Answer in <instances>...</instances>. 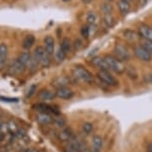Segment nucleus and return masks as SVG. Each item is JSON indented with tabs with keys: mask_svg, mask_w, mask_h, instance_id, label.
<instances>
[{
	"mask_svg": "<svg viewBox=\"0 0 152 152\" xmlns=\"http://www.w3.org/2000/svg\"><path fill=\"white\" fill-rule=\"evenodd\" d=\"M104 58L107 62L108 68H110V71L111 72H114L116 74H123L125 72V66L124 63L122 61H120L118 58H116L114 55H111V54H107V55L104 56Z\"/></svg>",
	"mask_w": 152,
	"mask_h": 152,
	"instance_id": "1",
	"label": "nucleus"
},
{
	"mask_svg": "<svg viewBox=\"0 0 152 152\" xmlns=\"http://www.w3.org/2000/svg\"><path fill=\"white\" fill-rule=\"evenodd\" d=\"M73 75L75 78L81 80V81L91 84L94 81V76L87 68L82 66V65H77L73 69Z\"/></svg>",
	"mask_w": 152,
	"mask_h": 152,
	"instance_id": "2",
	"label": "nucleus"
},
{
	"mask_svg": "<svg viewBox=\"0 0 152 152\" xmlns=\"http://www.w3.org/2000/svg\"><path fill=\"white\" fill-rule=\"evenodd\" d=\"M96 77L102 84H104L107 87H115L118 85V80L111 74L110 71L99 70L96 73Z\"/></svg>",
	"mask_w": 152,
	"mask_h": 152,
	"instance_id": "3",
	"label": "nucleus"
},
{
	"mask_svg": "<svg viewBox=\"0 0 152 152\" xmlns=\"http://www.w3.org/2000/svg\"><path fill=\"white\" fill-rule=\"evenodd\" d=\"M113 55L122 62L128 61V60H130V57H131L130 51L128 49V47L126 46L125 44L120 43V42H117L114 44Z\"/></svg>",
	"mask_w": 152,
	"mask_h": 152,
	"instance_id": "4",
	"label": "nucleus"
},
{
	"mask_svg": "<svg viewBox=\"0 0 152 152\" xmlns=\"http://www.w3.org/2000/svg\"><path fill=\"white\" fill-rule=\"evenodd\" d=\"M133 55L137 59L142 62H151L152 61V54H150L144 47L140 44H134L132 48Z\"/></svg>",
	"mask_w": 152,
	"mask_h": 152,
	"instance_id": "5",
	"label": "nucleus"
},
{
	"mask_svg": "<svg viewBox=\"0 0 152 152\" xmlns=\"http://www.w3.org/2000/svg\"><path fill=\"white\" fill-rule=\"evenodd\" d=\"M140 39L152 40V27L146 23H140L137 28Z\"/></svg>",
	"mask_w": 152,
	"mask_h": 152,
	"instance_id": "6",
	"label": "nucleus"
},
{
	"mask_svg": "<svg viewBox=\"0 0 152 152\" xmlns=\"http://www.w3.org/2000/svg\"><path fill=\"white\" fill-rule=\"evenodd\" d=\"M122 37L124 38L126 41L129 43H136L138 40H140L139 34L137 31L130 29V28H127V29L122 31Z\"/></svg>",
	"mask_w": 152,
	"mask_h": 152,
	"instance_id": "7",
	"label": "nucleus"
},
{
	"mask_svg": "<svg viewBox=\"0 0 152 152\" xmlns=\"http://www.w3.org/2000/svg\"><path fill=\"white\" fill-rule=\"evenodd\" d=\"M74 137V132L70 127H64L58 132V139L61 142H69Z\"/></svg>",
	"mask_w": 152,
	"mask_h": 152,
	"instance_id": "8",
	"label": "nucleus"
},
{
	"mask_svg": "<svg viewBox=\"0 0 152 152\" xmlns=\"http://www.w3.org/2000/svg\"><path fill=\"white\" fill-rule=\"evenodd\" d=\"M56 96L59 97L60 99L63 100H69L74 97V91L69 87H61L57 88Z\"/></svg>",
	"mask_w": 152,
	"mask_h": 152,
	"instance_id": "9",
	"label": "nucleus"
},
{
	"mask_svg": "<svg viewBox=\"0 0 152 152\" xmlns=\"http://www.w3.org/2000/svg\"><path fill=\"white\" fill-rule=\"evenodd\" d=\"M44 48L46 52L49 53L50 55H53V53L55 52V39L53 38V36L47 35L44 38Z\"/></svg>",
	"mask_w": 152,
	"mask_h": 152,
	"instance_id": "10",
	"label": "nucleus"
},
{
	"mask_svg": "<svg viewBox=\"0 0 152 152\" xmlns=\"http://www.w3.org/2000/svg\"><path fill=\"white\" fill-rule=\"evenodd\" d=\"M38 99L41 100L42 102H47V101H51V100L55 99L56 96V92H53V91L49 90V89H43L38 93Z\"/></svg>",
	"mask_w": 152,
	"mask_h": 152,
	"instance_id": "11",
	"label": "nucleus"
},
{
	"mask_svg": "<svg viewBox=\"0 0 152 152\" xmlns=\"http://www.w3.org/2000/svg\"><path fill=\"white\" fill-rule=\"evenodd\" d=\"M36 120H37V122L41 125H49L54 122L52 115H51L50 113H46V112H40L38 115H37Z\"/></svg>",
	"mask_w": 152,
	"mask_h": 152,
	"instance_id": "12",
	"label": "nucleus"
},
{
	"mask_svg": "<svg viewBox=\"0 0 152 152\" xmlns=\"http://www.w3.org/2000/svg\"><path fill=\"white\" fill-rule=\"evenodd\" d=\"M25 70H26V67H25L24 65H23L18 59H15L12 63H11V65H10V71H11V73L16 74V75H20V74H23Z\"/></svg>",
	"mask_w": 152,
	"mask_h": 152,
	"instance_id": "13",
	"label": "nucleus"
},
{
	"mask_svg": "<svg viewBox=\"0 0 152 152\" xmlns=\"http://www.w3.org/2000/svg\"><path fill=\"white\" fill-rule=\"evenodd\" d=\"M116 6L117 9H118V12L120 13L121 16H126L127 14H129L131 9V4L125 2L124 0H117Z\"/></svg>",
	"mask_w": 152,
	"mask_h": 152,
	"instance_id": "14",
	"label": "nucleus"
},
{
	"mask_svg": "<svg viewBox=\"0 0 152 152\" xmlns=\"http://www.w3.org/2000/svg\"><path fill=\"white\" fill-rule=\"evenodd\" d=\"M91 64L94 66H96V68H99V70H107L110 71V68H108L107 62L104 58V56L100 57V56H96L91 59Z\"/></svg>",
	"mask_w": 152,
	"mask_h": 152,
	"instance_id": "15",
	"label": "nucleus"
},
{
	"mask_svg": "<svg viewBox=\"0 0 152 152\" xmlns=\"http://www.w3.org/2000/svg\"><path fill=\"white\" fill-rule=\"evenodd\" d=\"M102 138L99 135H94L91 138V152H100L102 149Z\"/></svg>",
	"mask_w": 152,
	"mask_h": 152,
	"instance_id": "16",
	"label": "nucleus"
},
{
	"mask_svg": "<svg viewBox=\"0 0 152 152\" xmlns=\"http://www.w3.org/2000/svg\"><path fill=\"white\" fill-rule=\"evenodd\" d=\"M102 26L104 28L110 29V28L113 27L114 23H115V18H114V16L113 14H104V15H102Z\"/></svg>",
	"mask_w": 152,
	"mask_h": 152,
	"instance_id": "17",
	"label": "nucleus"
},
{
	"mask_svg": "<svg viewBox=\"0 0 152 152\" xmlns=\"http://www.w3.org/2000/svg\"><path fill=\"white\" fill-rule=\"evenodd\" d=\"M17 59L27 68L28 66H30L31 62H32V55H31L30 52H23L20 54Z\"/></svg>",
	"mask_w": 152,
	"mask_h": 152,
	"instance_id": "18",
	"label": "nucleus"
},
{
	"mask_svg": "<svg viewBox=\"0 0 152 152\" xmlns=\"http://www.w3.org/2000/svg\"><path fill=\"white\" fill-rule=\"evenodd\" d=\"M45 52H46V50L43 46H37L35 49H34L32 59L34 60V61H36L37 63H39L40 64V61H41L42 57L45 54Z\"/></svg>",
	"mask_w": 152,
	"mask_h": 152,
	"instance_id": "19",
	"label": "nucleus"
},
{
	"mask_svg": "<svg viewBox=\"0 0 152 152\" xmlns=\"http://www.w3.org/2000/svg\"><path fill=\"white\" fill-rule=\"evenodd\" d=\"M54 86H56L57 88L61 87H67L68 84L70 83V79L66 76H59L54 80Z\"/></svg>",
	"mask_w": 152,
	"mask_h": 152,
	"instance_id": "20",
	"label": "nucleus"
},
{
	"mask_svg": "<svg viewBox=\"0 0 152 152\" xmlns=\"http://www.w3.org/2000/svg\"><path fill=\"white\" fill-rule=\"evenodd\" d=\"M86 19H87V24L96 25V26H97V23H99V15H97L96 12H94V11H90V12L87 14Z\"/></svg>",
	"mask_w": 152,
	"mask_h": 152,
	"instance_id": "21",
	"label": "nucleus"
},
{
	"mask_svg": "<svg viewBox=\"0 0 152 152\" xmlns=\"http://www.w3.org/2000/svg\"><path fill=\"white\" fill-rule=\"evenodd\" d=\"M100 12L102 13V15L104 14H113V5L111 4V2L104 1L99 5Z\"/></svg>",
	"mask_w": 152,
	"mask_h": 152,
	"instance_id": "22",
	"label": "nucleus"
},
{
	"mask_svg": "<svg viewBox=\"0 0 152 152\" xmlns=\"http://www.w3.org/2000/svg\"><path fill=\"white\" fill-rule=\"evenodd\" d=\"M35 41H36L35 36L32 35V34H29V35H27L24 38V40H23L22 46L24 49H30V48L35 44Z\"/></svg>",
	"mask_w": 152,
	"mask_h": 152,
	"instance_id": "23",
	"label": "nucleus"
},
{
	"mask_svg": "<svg viewBox=\"0 0 152 152\" xmlns=\"http://www.w3.org/2000/svg\"><path fill=\"white\" fill-rule=\"evenodd\" d=\"M72 46H73V44H72L71 40L69 38H64L62 40L61 42V45H60V48L64 51L66 54H69L71 52L72 50Z\"/></svg>",
	"mask_w": 152,
	"mask_h": 152,
	"instance_id": "24",
	"label": "nucleus"
},
{
	"mask_svg": "<svg viewBox=\"0 0 152 152\" xmlns=\"http://www.w3.org/2000/svg\"><path fill=\"white\" fill-rule=\"evenodd\" d=\"M8 55V47L5 43H1L0 44V60L5 62L7 59Z\"/></svg>",
	"mask_w": 152,
	"mask_h": 152,
	"instance_id": "25",
	"label": "nucleus"
},
{
	"mask_svg": "<svg viewBox=\"0 0 152 152\" xmlns=\"http://www.w3.org/2000/svg\"><path fill=\"white\" fill-rule=\"evenodd\" d=\"M7 125H8V129H9V132L11 134H13V135H15V134L17 133V131L20 129L19 125L12 119L7 122Z\"/></svg>",
	"mask_w": 152,
	"mask_h": 152,
	"instance_id": "26",
	"label": "nucleus"
},
{
	"mask_svg": "<svg viewBox=\"0 0 152 152\" xmlns=\"http://www.w3.org/2000/svg\"><path fill=\"white\" fill-rule=\"evenodd\" d=\"M82 131L84 134H91L94 131V124L91 122H85L82 125Z\"/></svg>",
	"mask_w": 152,
	"mask_h": 152,
	"instance_id": "27",
	"label": "nucleus"
},
{
	"mask_svg": "<svg viewBox=\"0 0 152 152\" xmlns=\"http://www.w3.org/2000/svg\"><path fill=\"white\" fill-rule=\"evenodd\" d=\"M139 44L145 48L146 50L148 51L149 53L152 54V40H148V39H140L139 40Z\"/></svg>",
	"mask_w": 152,
	"mask_h": 152,
	"instance_id": "28",
	"label": "nucleus"
},
{
	"mask_svg": "<svg viewBox=\"0 0 152 152\" xmlns=\"http://www.w3.org/2000/svg\"><path fill=\"white\" fill-rule=\"evenodd\" d=\"M40 64H41L42 67L47 68L49 65L51 64V55L47 52H45V54L43 55L41 61H40Z\"/></svg>",
	"mask_w": 152,
	"mask_h": 152,
	"instance_id": "29",
	"label": "nucleus"
},
{
	"mask_svg": "<svg viewBox=\"0 0 152 152\" xmlns=\"http://www.w3.org/2000/svg\"><path fill=\"white\" fill-rule=\"evenodd\" d=\"M66 56H67V54H66L61 48H59V49L55 52V59L58 63H62L63 61H64Z\"/></svg>",
	"mask_w": 152,
	"mask_h": 152,
	"instance_id": "30",
	"label": "nucleus"
},
{
	"mask_svg": "<svg viewBox=\"0 0 152 152\" xmlns=\"http://www.w3.org/2000/svg\"><path fill=\"white\" fill-rule=\"evenodd\" d=\"M81 35H82L83 38H85V39H88V38H90V36H91L90 26H88V24L82 26V28H81Z\"/></svg>",
	"mask_w": 152,
	"mask_h": 152,
	"instance_id": "31",
	"label": "nucleus"
},
{
	"mask_svg": "<svg viewBox=\"0 0 152 152\" xmlns=\"http://www.w3.org/2000/svg\"><path fill=\"white\" fill-rule=\"evenodd\" d=\"M125 72L127 74V76L130 79H136L138 77V73H137L136 69L134 67H127L125 68Z\"/></svg>",
	"mask_w": 152,
	"mask_h": 152,
	"instance_id": "32",
	"label": "nucleus"
},
{
	"mask_svg": "<svg viewBox=\"0 0 152 152\" xmlns=\"http://www.w3.org/2000/svg\"><path fill=\"white\" fill-rule=\"evenodd\" d=\"M54 123H55V125L57 126V127L64 128L66 126V124H67V120H66L64 117L59 116V117H57V118L54 119Z\"/></svg>",
	"mask_w": 152,
	"mask_h": 152,
	"instance_id": "33",
	"label": "nucleus"
},
{
	"mask_svg": "<svg viewBox=\"0 0 152 152\" xmlns=\"http://www.w3.org/2000/svg\"><path fill=\"white\" fill-rule=\"evenodd\" d=\"M83 46H84V42H83V40L82 39H80V38H76L74 40V43H73V47H74V49L76 50V51H79V50H81Z\"/></svg>",
	"mask_w": 152,
	"mask_h": 152,
	"instance_id": "34",
	"label": "nucleus"
},
{
	"mask_svg": "<svg viewBox=\"0 0 152 152\" xmlns=\"http://www.w3.org/2000/svg\"><path fill=\"white\" fill-rule=\"evenodd\" d=\"M36 90H37V85L36 84L31 85L29 87V89H28L26 92V98H30V97L36 92Z\"/></svg>",
	"mask_w": 152,
	"mask_h": 152,
	"instance_id": "35",
	"label": "nucleus"
},
{
	"mask_svg": "<svg viewBox=\"0 0 152 152\" xmlns=\"http://www.w3.org/2000/svg\"><path fill=\"white\" fill-rule=\"evenodd\" d=\"M0 100L5 102H17L18 99L17 98H7V97H0Z\"/></svg>",
	"mask_w": 152,
	"mask_h": 152,
	"instance_id": "36",
	"label": "nucleus"
},
{
	"mask_svg": "<svg viewBox=\"0 0 152 152\" xmlns=\"http://www.w3.org/2000/svg\"><path fill=\"white\" fill-rule=\"evenodd\" d=\"M81 1H82L83 4H91L94 0H81Z\"/></svg>",
	"mask_w": 152,
	"mask_h": 152,
	"instance_id": "37",
	"label": "nucleus"
},
{
	"mask_svg": "<svg viewBox=\"0 0 152 152\" xmlns=\"http://www.w3.org/2000/svg\"><path fill=\"white\" fill-rule=\"evenodd\" d=\"M146 152H152V142L148 144L147 149H146Z\"/></svg>",
	"mask_w": 152,
	"mask_h": 152,
	"instance_id": "38",
	"label": "nucleus"
},
{
	"mask_svg": "<svg viewBox=\"0 0 152 152\" xmlns=\"http://www.w3.org/2000/svg\"><path fill=\"white\" fill-rule=\"evenodd\" d=\"M4 64H5V62H3V61H1V60H0V70H2V69H3Z\"/></svg>",
	"mask_w": 152,
	"mask_h": 152,
	"instance_id": "39",
	"label": "nucleus"
},
{
	"mask_svg": "<svg viewBox=\"0 0 152 152\" xmlns=\"http://www.w3.org/2000/svg\"><path fill=\"white\" fill-rule=\"evenodd\" d=\"M2 127H3V122L0 120V133L2 132Z\"/></svg>",
	"mask_w": 152,
	"mask_h": 152,
	"instance_id": "40",
	"label": "nucleus"
},
{
	"mask_svg": "<svg viewBox=\"0 0 152 152\" xmlns=\"http://www.w3.org/2000/svg\"><path fill=\"white\" fill-rule=\"evenodd\" d=\"M125 2H127V3H129V4H131L133 2V0H124Z\"/></svg>",
	"mask_w": 152,
	"mask_h": 152,
	"instance_id": "41",
	"label": "nucleus"
},
{
	"mask_svg": "<svg viewBox=\"0 0 152 152\" xmlns=\"http://www.w3.org/2000/svg\"><path fill=\"white\" fill-rule=\"evenodd\" d=\"M63 2H66V3H68V2H71L72 0H62Z\"/></svg>",
	"mask_w": 152,
	"mask_h": 152,
	"instance_id": "42",
	"label": "nucleus"
},
{
	"mask_svg": "<svg viewBox=\"0 0 152 152\" xmlns=\"http://www.w3.org/2000/svg\"><path fill=\"white\" fill-rule=\"evenodd\" d=\"M0 152H8V151L5 150V149H3V150H0Z\"/></svg>",
	"mask_w": 152,
	"mask_h": 152,
	"instance_id": "43",
	"label": "nucleus"
},
{
	"mask_svg": "<svg viewBox=\"0 0 152 152\" xmlns=\"http://www.w3.org/2000/svg\"><path fill=\"white\" fill-rule=\"evenodd\" d=\"M150 81H151V83H152V73L150 74Z\"/></svg>",
	"mask_w": 152,
	"mask_h": 152,
	"instance_id": "44",
	"label": "nucleus"
},
{
	"mask_svg": "<svg viewBox=\"0 0 152 152\" xmlns=\"http://www.w3.org/2000/svg\"><path fill=\"white\" fill-rule=\"evenodd\" d=\"M104 1H107V2H111L113 0H104Z\"/></svg>",
	"mask_w": 152,
	"mask_h": 152,
	"instance_id": "45",
	"label": "nucleus"
}]
</instances>
